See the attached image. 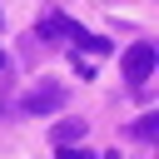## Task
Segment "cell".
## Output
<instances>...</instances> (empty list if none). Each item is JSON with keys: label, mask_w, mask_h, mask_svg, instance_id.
I'll use <instances>...</instances> for the list:
<instances>
[{"label": "cell", "mask_w": 159, "mask_h": 159, "mask_svg": "<svg viewBox=\"0 0 159 159\" xmlns=\"http://www.w3.org/2000/svg\"><path fill=\"white\" fill-rule=\"evenodd\" d=\"M0 65H5V55H0Z\"/></svg>", "instance_id": "obj_6"}, {"label": "cell", "mask_w": 159, "mask_h": 159, "mask_svg": "<svg viewBox=\"0 0 159 159\" xmlns=\"http://www.w3.org/2000/svg\"><path fill=\"white\" fill-rule=\"evenodd\" d=\"M60 159H94L89 149H75V144H60Z\"/></svg>", "instance_id": "obj_5"}, {"label": "cell", "mask_w": 159, "mask_h": 159, "mask_svg": "<svg viewBox=\"0 0 159 159\" xmlns=\"http://www.w3.org/2000/svg\"><path fill=\"white\" fill-rule=\"evenodd\" d=\"M149 70H154V45H149V40L129 45V50H124V80H129V84H144Z\"/></svg>", "instance_id": "obj_1"}, {"label": "cell", "mask_w": 159, "mask_h": 159, "mask_svg": "<svg viewBox=\"0 0 159 159\" xmlns=\"http://www.w3.org/2000/svg\"><path fill=\"white\" fill-rule=\"evenodd\" d=\"M134 134H139V139H154V134H159V114H144V119L134 124Z\"/></svg>", "instance_id": "obj_4"}, {"label": "cell", "mask_w": 159, "mask_h": 159, "mask_svg": "<svg viewBox=\"0 0 159 159\" xmlns=\"http://www.w3.org/2000/svg\"><path fill=\"white\" fill-rule=\"evenodd\" d=\"M60 99H65V89H60V84H45V89L25 94V109H30V114H40V109H55Z\"/></svg>", "instance_id": "obj_2"}, {"label": "cell", "mask_w": 159, "mask_h": 159, "mask_svg": "<svg viewBox=\"0 0 159 159\" xmlns=\"http://www.w3.org/2000/svg\"><path fill=\"white\" fill-rule=\"evenodd\" d=\"M75 139H84V119H65V124H55V144H75Z\"/></svg>", "instance_id": "obj_3"}]
</instances>
